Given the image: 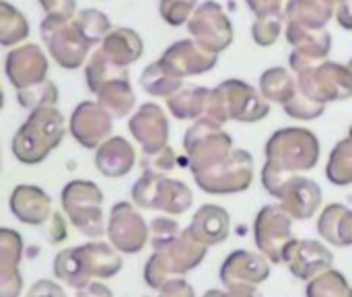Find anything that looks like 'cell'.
<instances>
[{"label":"cell","instance_id":"1","mask_svg":"<svg viewBox=\"0 0 352 297\" xmlns=\"http://www.w3.org/2000/svg\"><path fill=\"white\" fill-rule=\"evenodd\" d=\"M266 163L262 170V186L270 196H276L280 186L299 172H309L320 161V139L316 132L299 126L276 130L266 147Z\"/></svg>","mask_w":352,"mask_h":297},{"label":"cell","instance_id":"2","mask_svg":"<svg viewBox=\"0 0 352 297\" xmlns=\"http://www.w3.org/2000/svg\"><path fill=\"white\" fill-rule=\"evenodd\" d=\"M66 134L64 116L56 105L31 110L27 120L19 126L12 136L10 149L19 163L37 165L47 159V155L58 149Z\"/></svg>","mask_w":352,"mask_h":297},{"label":"cell","instance_id":"3","mask_svg":"<svg viewBox=\"0 0 352 297\" xmlns=\"http://www.w3.org/2000/svg\"><path fill=\"white\" fill-rule=\"evenodd\" d=\"M270 114V101L264 99L260 89H254L250 83L239 79L223 81L219 87L210 89L208 112L206 118L217 124H225L229 120L254 124Z\"/></svg>","mask_w":352,"mask_h":297},{"label":"cell","instance_id":"4","mask_svg":"<svg viewBox=\"0 0 352 297\" xmlns=\"http://www.w3.org/2000/svg\"><path fill=\"white\" fill-rule=\"evenodd\" d=\"M206 252H208V246L200 244L186 227L175 242H171L163 250H155L153 256L146 260L144 273H142L144 283L151 289L161 291L171 279L186 277L188 273L198 269L202 260L206 258Z\"/></svg>","mask_w":352,"mask_h":297},{"label":"cell","instance_id":"5","mask_svg":"<svg viewBox=\"0 0 352 297\" xmlns=\"http://www.w3.org/2000/svg\"><path fill=\"white\" fill-rule=\"evenodd\" d=\"M130 196L138 209L161 211L165 215H182L190 211L194 203V192L186 182L148 170H144L136 180Z\"/></svg>","mask_w":352,"mask_h":297},{"label":"cell","instance_id":"6","mask_svg":"<svg viewBox=\"0 0 352 297\" xmlns=\"http://www.w3.org/2000/svg\"><path fill=\"white\" fill-rule=\"evenodd\" d=\"M62 211L68 221L87 238L99 240L107 234V223L103 215V192L91 180H72L62 188L60 194Z\"/></svg>","mask_w":352,"mask_h":297},{"label":"cell","instance_id":"7","mask_svg":"<svg viewBox=\"0 0 352 297\" xmlns=\"http://www.w3.org/2000/svg\"><path fill=\"white\" fill-rule=\"evenodd\" d=\"M184 149H186V163L194 176L225 161L233 153V139L214 120L200 118L194 120V124L186 130Z\"/></svg>","mask_w":352,"mask_h":297},{"label":"cell","instance_id":"8","mask_svg":"<svg viewBox=\"0 0 352 297\" xmlns=\"http://www.w3.org/2000/svg\"><path fill=\"white\" fill-rule=\"evenodd\" d=\"M41 41L45 43L52 60L64 70H76L85 64L91 43L85 39L74 19L45 17L39 25Z\"/></svg>","mask_w":352,"mask_h":297},{"label":"cell","instance_id":"9","mask_svg":"<svg viewBox=\"0 0 352 297\" xmlns=\"http://www.w3.org/2000/svg\"><path fill=\"white\" fill-rule=\"evenodd\" d=\"M254 240L258 252H262L272 265H285L287 252L297 238L293 236V217L280 203L266 205L258 211L254 221Z\"/></svg>","mask_w":352,"mask_h":297},{"label":"cell","instance_id":"10","mask_svg":"<svg viewBox=\"0 0 352 297\" xmlns=\"http://www.w3.org/2000/svg\"><path fill=\"white\" fill-rule=\"evenodd\" d=\"M200 190L206 194H239L245 192L254 182V157L243 149H233V153L217 163L214 167L194 174Z\"/></svg>","mask_w":352,"mask_h":297},{"label":"cell","instance_id":"11","mask_svg":"<svg viewBox=\"0 0 352 297\" xmlns=\"http://www.w3.org/2000/svg\"><path fill=\"white\" fill-rule=\"evenodd\" d=\"M299 91L324 105L352 97V70L349 64L326 60L320 66L297 72Z\"/></svg>","mask_w":352,"mask_h":297},{"label":"cell","instance_id":"12","mask_svg":"<svg viewBox=\"0 0 352 297\" xmlns=\"http://www.w3.org/2000/svg\"><path fill=\"white\" fill-rule=\"evenodd\" d=\"M109 244L122 254H138L151 242V229L132 203H118L107 217Z\"/></svg>","mask_w":352,"mask_h":297},{"label":"cell","instance_id":"13","mask_svg":"<svg viewBox=\"0 0 352 297\" xmlns=\"http://www.w3.org/2000/svg\"><path fill=\"white\" fill-rule=\"evenodd\" d=\"M188 31L192 39L214 54H221L233 41V23L225 8L214 0L198 4L196 12L188 21Z\"/></svg>","mask_w":352,"mask_h":297},{"label":"cell","instance_id":"14","mask_svg":"<svg viewBox=\"0 0 352 297\" xmlns=\"http://www.w3.org/2000/svg\"><path fill=\"white\" fill-rule=\"evenodd\" d=\"M285 35L293 45L289 64L295 72L320 66L332 52V35L326 29H309L297 23H287Z\"/></svg>","mask_w":352,"mask_h":297},{"label":"cell","instance_id":"15","mask_svg":"<svg viewBox=\"0 0 352 297\" xmlns=\"http://www.w3.org/2000/svg\"><path fill=\"white\" fill-rule=\"evenodd\" d=\"M113 130V116L99 101H80L68 122V132L85 149H97Z\"/></svg>","mask_w":352,"mask_h":297},{"label":"cell","instance_id":"16","mask_svg":"<svg viewBox=\"0 0 352 297\" xmlns=\"http://www.w3.org/2000/svg\"><path fill=\"white\" fill-rule=\"evenodd\" d=\"M4 70H6L10 85L19 91V89L45 81L50 62H47L45 52L37 43H23L6 54Z\"/></svg>","mask_w":352,"mask_h":297},{"label":"cell","instance_id":"17","mask_svg":"<svg viewBox=\"0 0 352 297\" xmlns=\"http://www.w3.org/2000/svg\"><path fill=\"white\" fill-rule=\"evenodd\" d=\"M128 130L142 147V153H155L169 145V120L161 105L142 103L128 122Z\"/></svg>","mask_w":352,"mask_h":297},{"label":"cell","instance_id":"18","mask_svg":"<svg viewBox=\"0 0 352 297\" xmlns=\"http://www.w3.org/2000/svg\"><path fill=\"white\" fill-rule=\"evenodd\" d=\"M274 198H278L283 209L293 219L307 221L322 207V188L316 180L295 174L280 186Z\"/></svg>","mask_w":352,"mask_h":297},{"label":"cell","instance_id":"19","mask_svg":"<svg viewBox=\"0 0 352 297\" xmlns=\"http://www.w3.org/2000/svg\"><path fill=\"white\" fill-rule=\"evenodd\" d=\"M285 265L291 275L299 281H311L318 275L326 273L334 265L332 250L318 240H295L287 252Z\"/></svg>","mask_w":352,"mask_h":297},{"label":"cell","instance_id":"20","mask_svg":"<svg viewBox=\"0 0 352 297\" xmlns=\"http://www.w3.org/2000/svg\"><path fill=\"white\" fill-rule=\"evenodd\" d=\"M270 271H272V263L262 252L235 250L225 258L219 277L225 287L260 285L270 277Z\"/></svg>","mask_w":352,"mask_h":297},{"label":"cell","instance_id":"21","mask_svg":"<svg viewBox=\"0 0 352 297\" xmlns=\"http://www.w3.org/2000/svg\"><path fill=\"white\" fill-rule=\"evenodd\" d=\"M165 62L177 76H196L212 70L219 62V54L202 48L196 39H182L171 43L159 58Z\"/></svg>","mask_w":352,"mask_h":297},{"label":"cell","instance_id":"22","mask_svg":"<svg viewBox=\"0 0 352 297\" xmlns=\"http://www.w3.org/2000/svg\"><path fill=\"white\" fill-rule=\"evenodd\" d=\"M23 238L14 229H0V297H19L23 291Z\"/></svg>","mask_w":352,"mask_h":297},{"label":"cell","instance_id":"23","mask_svg":"<svg viewBox=\"0 0 352 297\" xmlns=\"http://www.w3.org/2000/svg\"><path fill=\"white\" fill-rule=\"evenodd\" d=\"M8 207L12 215L25 225H43L52 219V198L31 184H19L12 188Z\"/></svg>","mask_w":352,"mask_h":297},{"label":"cell","instance_id":"24","mask_svg":"<svg viewBox=\"0 0 352 297\" xmlns=\"http://www.w3.org/2000/svg\"><path fill=\"white\" fill-rule=\"evenodd\" d=\"M76 256L85 269V275L93 279H111L116 277L124 263H122V252H118L111 244H105L101 240H91L82 246H74Z\"/></svg>","mask_w":352,"mask_h":297},{"label":"cell","instance_id":"25","mask_svg":"<svg viewBox=\"0 0 352 297\" xmlns=\"http://www.w3.org/2000/svg\"><path fill=\"white\" fill-rule=\"evenodd\" d=\"M136 165V153L128 139L109 136L95 149V167L105 178H124Z\"/></svg>","mask_w":352,"mask_h":297},{"label":"cell","instance_id":"26","mask_svg":"<svg viewBox=\"0 0 352 297\" xmlns=\"http://www.w3.org/2000/svg\"><path fill=\"white\" fill-rule=\"evenodd\" d=\"M190 234L204 246H219L229 238L231 217L219 205H202L188 225Z\"/></svg>","mask_w":352,"mask_h":297},{"label":"cell","instance_id":"27","mask_svg":"<svg viewBox=\"0 0 352 297\" xmlns=\"http://www.w3.org/2000/svg\"><path fill=\"white\" fill-rule=\"evenodd\" d=\"M103 54L116 62L118 66H132L134 62H138L142 58V52H144V41L142 37L130 29V27H118V29H111L107 33V37L101 41V48Z\"/></svg>","mask_w":352,"mask_h":297},{"label":"cell","instance_id":"28","mask_svg":"<svg viewBox=\"0 0 352 297\" xmlns=\"http://www.w3.org/2000/svg\"><path fill=\"white\" fill-rule=\"evenodd\" d=\"M318 234L334 248L352 246V211L346 205H328L318 219Z\"/></svg>","mask_w":352,"mask_h":297},{"label":"cell","instance_id":"29","mask_svg":"<svg viewBox=\"0 0 352 297\" xmlns=\"http://www.w3.org/2000/svg\"><path fill=\"white\" fill-rule=\"evenodd\" d=\"M95 97L116 120L130 116L136 105V95H134L128 74H122V76L111 79L105 85H101L97 89Z\"/></svg>","mask_w":352,"mask_h":297},{"label":"cell","instance_id":"30","mask_svg":"<svg viewBox=\"0 0 352 297\" xmlns=\"http://www.w3.org/2000/svg\"><path fill=\"white\" fill-rule=\"evenodd\" d=\"M287 23H297L309 29H326L330 19L336 17V6L328 0H287Z\"/></svg>","mask_w":352,"mask_h":297},{"label":"cell","instance_id":"31","mask_svg":"<svg viewBox=\"0 0 352 297\" xmlns=\"http://www.w3.org/2000/svg\"><path fill=\"white\" fill-rule=\"evenodd\" d=\"M184 79L177 76L165 62L157 60L153 64H148L142 74H140V87L144 93L153 95V97H173L177 91H182Z\"/></svg>","mask_w":352,"mask_h":297},{"label":"cell","instance_id":"32","mask_svg":"<svg viewBox=\"0 0 352 297\" xmlns=\"http://www.w3.org/2000/svg\"><path fill=\"white\" fill-rule=\"evenodd\" d=\"M297 87V76H293V72L285 66H272L260 76V93L270 103H289L295 97Z\"/></svg>","mask_w":352,"mask_h":297},{"label":"cell","instance_id":"33","mask_svg":"<svg viewBox=\"0 0 352 297\" xmlns=\"http://www.w3.org/2000/svg\"><path fill=\"white\" fill-rule=\"evenodd\" d=\"M208 99H210V89L192 87V89H182L173 97H169L167 107L171 116L177 120H200L206 118Z\"/></svg>","mask_w":352,"mask_h":297},{"label":"cell","instance_id":"34","mask_svg":"<svg viewBox=\"0 0 352 297\" xmlns=\"http://www.w3.org/2000/svg\"><path fill=\"white\" fill-rule=\"evenodd\" d=\"M29 35V23L25 14L10 2L0 0V45L12 48L25 41Z\"/></svg>","mask_w":352,"mask_h":297},{"label":"cell","instance_id":"35","mask_svg":"<svg viewBox=\"0 0 352 297\" xmlns=\"http://www.w3.org/2000/svg\"><path fill=\"white\" fill-rule=\"evenodd\" d=\"M54 277L62 283H66L72 289H82L91 283V279L85 275V269L76 256L74 248L60 250L54 258Z\"/></svg>","mask_w":352,"mask_h":297},{"label":"cell","instance_id":"36","mask_svg":"<svg viewBox=\"0 0 352 297\" xmlns=\"http://www.w3.org/2000/svg\"><path fill=\"white\" fill-rule=\"evenodd\" d=\"M122 74H128V68L118 66L116 62H111V60L103 54V50H97V52L91 56V60L87 62V66H85L87 87H89V91H91L93 95L97 93V89H99L101 85H105L107 81L118 79V76H122Z\"/></svg>","mask_w":352,"mask_h":297},{"label":"cell","instance_id":"37","mask_svg":"<svg viewBox=\"0 0 352 297\" xmlns=\"http://www.w3.org/2000/svg\"><path fill=\"white\" fill-rule=\"evenodd\" d=\"M326 178L334 186L352 184V145L349 139H342L334 145L326 165Z\"/></svg>","mask_w":352,"mask_h":297},{"label":"cell","instance_id":"38","mask_svg":"<svg viewBox=\"0 0 352 297\" xmlns=\"http://www.w3.org/2000/svg\"><path fill=\"white\" fill-rule=\"evenodd\" d=\"M305 297H352V285L340 271L330 269L307 281Z\"/></svg>","mask_w":352,"mask_h":297},{"label":"cell","instance_id":"39","mask_svg":"<svg viewBox=\"0 0 352 297\" xmlns=\"http://www.w3.org/2000/svg\"><path fill=\"white\" fill-rule=\"evenodd\" d=\"M74 23L76 27L80 29V33L85 35V39L91 43V45H97L101 43L107 33L111 31V21L105 12L97 10V8H85V10H78L76 17H74Z\"/></svg>","mask_w":352,"mask_h":297},{"label":"cell","instance_id":"40","mask_svg":"<svg viewBox=\"0 0 352 297\" xmlns=\"http://www.w3.org/2000/svg\"><path fill=\"white\" fill-rule=\"evenodd\" d=\"M58 87L45 79L37 85H31V87H25V89H19L16 91V101L21 107L25 110H37V107H47V105H56L58 103Z\"/></svg>","mask_w":352,"mask_h":297},{"label":"cell","instance_id":"41","mask_svg":"<svg viewBox=\"0 0 352 297\" xmlns=\"http://www.w3.org/2000/svg\"><path fill=\"white\" fill-rule=\"evenodd\" d=\"M285 27H287L285 10L272 12V14H262V17H256L254 25H252V37L260 48H270L278 41Z\"/></svg>","mask_w":352,"mask_h":297},{"label":"cell","instance_id":"42","mask_svg":"<svg viewBox=\"0 0 352 297\" xmlns=\"http://www.w3.org/2000/svg\"><path fill=\"white\" fill-rule=\"evenodd\" d=\"M198 8V0H159V14L171 27L186 25Z\"/></svg>","mask_w":352,"mask_h":297},{"label":"cell","instance_id":"43","mask_svg":"<svg viewBox=\"0 0 352 297\" xmlns=\"http://www.w3.org/2000/svg\"><path fill=\"white\" fill-rule=\"evenodd\" d=\"M283 107H285V112H287L289 118L303 120V122L318 120V118L326 112V105H324V103H320V101H316V99L303 95V93L299 91V87H297L295 97H293L289 103H285Z\"/></svg>","mask_w":352,"mask_h":297},{"label":"cell","instance_id":"44","mask_svg":"<svg viewBox=\"0 0 352 297\" xmlns=\"http://www.w3.org/2000/svg\"><path fill=\"white\" fill-rule=\"evenodd\" d=\"M151 229V246L153 250H163L167 248L171 242H175L179 238V234L184 232L182 225L173 219V217H155L148 225Z\"/></svg>","mask_w":352,"mask_h":297},{"label":"cell","instance_id":"45","mask_svg":"<svg viewBox=\"0 0 352 297\" xmlns=\"http://www.w3.org/2000/svg\"><path fill=\"white\" fill-rule=\"evenodd\" d=\"M140 165H142V170H148V172L167 174V172L175 170V165H177V155H175V151L167 145V147L161 149V151L144 153L142 159H140Z\"/></svg>","mask_w":352,"mask_h":297},{"label":"cell","instance_id":"46","mask_svg":"<svg viewBox=\"0 0 352 297\" xmlns=\"http://www.w3.org/2000/svg\"><path fill=\"white\" fill-rule=\"evenodd\" d=\"M43 8L45 17H64L74 19L76 17V0H37Z\"/></svg>","mask_w":352,"mask_h":297},{"label":"cell","instance_id":"47","mask_svg":"<svg viewBox=\"0 0 352 297\" xmlns=\"http://www.w3.org/2000/svg\"><path fill=\"white\" fill-rule=\"evenodd\" d=\"M202 297H262L258 285H233L225 289H208Z\"/></svg>","mask_w":352,"mask_h":297},{"label":"cell","instance_id":"48","mask_svg":"<svg viewBox=\"0 0 352 297\" xmlns=\"http://www.w3.org/2000/svg\"><path fill=\"white\" fill-rule=\"evenodd\" d=\"M157 297H196V294H194V287L184 277H175L159 291Z\"/></svg>","mask_w":352,"mask_h":297},{"label":"cell","instance_id":"49","mask_svg":"<svg viewBox=\"0 0 352 297\" xmlns=\"http://www.w3.org/2000/svg\"><path fill=\"white\" fill-rule=\"evenodd\" d=\"M27 297H66V294L56 281L39 279L37 283L31 285V289L27 291Z\"/></svg>","mask_w":352,"mask_h":297},{"label":"cell","instance_id":"50","mask_svg":"<svg viewBox=\"0 0 352 297\" xmlns=\"http://www.w3.org/2000/svg\"><path fill=\"white\" fill-rule=\"evenodd\" d=\"M245 4L250 6V10L256 17L262 14H272V12H283V0H245Z\"/></svg>","mask_w":352,"mask_h":297},{"label":"cell","instance_id":"51","mask_svg":"<svg viewBox=\"0 0 352 297\" xmlns=\"http://www.w3.org/2000/svg\"><path fill=\"white\" fill-rule=\"evenodd\" d=\"M76 297H113V291L99 279V281H91L82 289H76Z\"/></svg>","mask_w":352,"mask_h":297},{"label":"cell","instance_id":"52","mask_svg":"<svg viewBox=\"0 0 352 297\" xmlns=\"http://www.w3.org/2000/svg\"><path fill=\"white\" fill-rule=\"evenodd\" d=\"M47 238H50V242H52V244H58L60 240H64V238H66V223H64L62 215H58V213H54V215H52V219H50V234H47Z\"/></svg>","mask_w":352,"mask_h":297},{"label":"cell","instance_id":"53","mask_svg":"<svg viewBox=\"0 0 352 297\" xmlns=\"http://www.w3.org/2000/svg\"><path fill=\"white\" fill-rule=\"evenodd\" d=\"M336 21L342 29L352 31V0H344L338 8H336Z\"/></svg>","mask_w":352,"mask_h":297},{"label":"cell","instance_id":"54","mask_svg":"<svg viewBox=\"0 0 352 297\" xmlns=\"http://www.w3.org/2000/svg\"><path fill=\"white\" fill-rule=\"evenodd\" d=\"M349 141H351V145H352V126H351V130H349V136H346Z\"/></svg>","mask_w":352,"mask_h":297},{"label":"cell","instance_id":"55","mask_svg":"<svg viewBox=\"0 0 352 297\" xmlns=\"http://www.w3.org/2000/svg\"><path fill=\"white\" fill-rule=\"evenodd\" d=\"M349 68H351V70H352V60H351V62H349Z\"/></svg>","mask_w":352,"mask_h":297}]
</instances>
